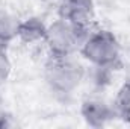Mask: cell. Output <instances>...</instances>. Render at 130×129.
<instances>
[{"label": "cell", "instance_id": "obj_9", "mask_svg": "<svg viewBox=\"0 0 130 129\" xmlns=\"http://www.w3.org/2000/svg\"><path fill=\"white\" fill-rule=\"evenodd\" d=\"M12 73V62L8 53V46H0V87L5 85Z\"/></svg>", "mask_w": 130, "mask_h": 129}, {"label": "cell", "instance_id": "obj_5", "mask_svg": "<svg viewBox=\"0 0 130 129\" xmlns=\"http://www.w3.org/2000/svg\"><path fill=\"white\" fill-rule=\"evenodd\" d=\"M80 115L89 128H103L118 119L113 103H107L101 99H86L80 105Z\"/></svg>", "mask_w": 130, "mask_h": 129}, {"label": "cell", "instance_id": "obj_8", "mask_svg": "<svg viewBox=\"0 0 130 129\" xmlns=\"http://www.w3.org/2000/svg\"><path fill=\"white\" fill-rule=\"evenodd\" d=\"M113 108L118 114V119L130 120V81H126L118 88L113 99Z\"/></svg>", "mask_w": 130, "mask_h": 129}, {"label": "cell", "instance_id": "obj_2", "mask_svg": "<svg viewBox=\"0 0 130 129\" xmlns=\"http://www.w3.org/2000/svg\"><path fill=\"white\" fill-rule=\"evenodd\" d=\"M79 52L94 68L113 71L123 65L121 44L113 32L106 29L89 32Z\"/></svg>", "mask_w": 130, "mask_h": 129}, {"label": "cell", "instance_id": "obj_11", "mask_svg": "<svg viewBox=\"0 0 130 129\" xmlns=\"http://www.w3.org/2000/svg\"><path fill=\"white\" fill-rule=\"evenodd\" d=\"M58 2H59V0H58Z\"/></svg>", "mask_w": 130, "mask_h": 129}, {"label": "cell", "instance_id": "obj_7", "mask_svg": "<svg viewBox=\"0 0 130 129\" xmlns=\"http://www.w3.org/2000/svg\"><path fill=\"white\" fill-rule=\"evenodd\" d=\"M20 20L8 11H0V46H9L18 36Z\"/></svg>", "mask_w": 130, "mask_h": 129}, {"label": "cell", "instance_id": "obj_3", "mask_svg": "<svg viewBox=\"0 0 130 129\" xmlns=\"http://www.w3.org/2000/svg\"><path fill=\"white\" fill-rule=\"evenodd\" d=\"M91 31L82 29L64 18H58L47 24L45 46L50 56H73L80 50L82 43Z\"/></svg>", "mask_w": 130, "mask_h": 129}, {"label": "cell", "instance_id": "obj_4", "mask_svg": "<svg viewBox=\"0 0 130 129\" xmlns=\"http://www.w3.org/2000/svg\"><path fill=\"white\" fill-rule=\"evenodd\" d=\"M58 14L67 21L91 31L95 18V5L94 0H59Z\"/></svg>", "mask_w": 130, "mask_h": 129}, {"label": "cell", "instance_id": "obj_6", "mask_svg": "<svg viewBox=\"0 0 130 129\" xmlns=\"http://www.w3.org/2000/svg\"><path fill=\"white\" fill-rule=\"evenodd\" d=\"M45 33H47V24L42 21V18L29 17L23 21L20 20L17 40H20L24 44H36L45 40Z\"/></svg>", "mask_w": 130, "mask_h": 129}, {"label": "cell", "instance_id": "obj_1", "mask_svg": "<svg viewBox=\"0 0 130 129\" xmlns=\"http://www.w3.org/2000/svg\"><path fill=\"white\" fill-rule=\"evenodd\" d=\"M44 81L58 96H71L86 76L85 67L73 56H48L44 64Z\"/></svg>", "mask_w": 130, "mask_h": 129}, {"label": "cell", "instance_id": "obj_10", "mask_svg": "<svg viewBox=\"0 0 130 129\" xmlns=\"http://www.w3.org/2000/svg\"><path fill=\"white\" fill-rule=\"evenodd\" d=\"M9 126H12V123H11V114L6 111L5 97L0 93V129L2 128H9Z\"/></svg>", "mask_w": 130, "mask_h": 129}]
</instances>
